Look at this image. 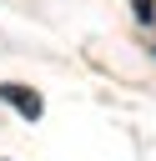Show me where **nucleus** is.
<instances>
[{"instance_id":"obj_1","label":"nucleus","mask_w":156,"mask_h":161,"mask_svg":"<svg viewBox=\"0 0 156 161\" xmlns=\"http://www.w3.org/2000/svg\"><path fill=\"white\" fill-rule=\"evenodd\" d=\"M0 101H10L25 121H40V111H45V101H40L30 86H15V80H5V86H0Z\"/></svg>"},{"instance_id":"obj_2","label":"nucleus","mask_w":156,"mask_h":161,"mask_svg":"<svg viewBox=\"0 0 156 161\" xmlns=\"http://www.w3.org/2000/svg\"><path fill=\"white\" fill-rule=\"evenodd\" d=\"M131 10H136V20H151L156 15V0H131Z\"/></svg>"}]
</instances>
